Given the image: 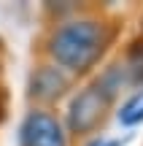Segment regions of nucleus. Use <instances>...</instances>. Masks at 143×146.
Returning a JSON list of instances; mask_svg holds the SVG:
<instances>
[{"mask_svg":"<svg viewBox=\"0 0 143 146\" xmlns=\"http://www.w3.org/2000/svg\"><path fill=\"white\" fill-rule=\"evenodd\" d=\"M113 41L111 25L95 16L68 19L51 30L46 52L65 73H89Z\"/></svg>","mask_w":143,"mask_h":146,"instance_id":"nucleus-1","label":"nucleus"},{"mask_svg":"<svg viewBox=\"0 0 143 146\" xmlns=\"http://www.w3.org/2000/svg\"><path fill=\"white\" fill-rule=\"evenodd\" d=\"M108 108H111V100H108L95 84H89V87L78 89V92L70 98L68 119H65V122H68V127H65V130L73 133L76 138L89 135V133H95L97 127L105 122Z\"/></svg>","mask_w":143,"mask_h":146,"instance_id":"nucleus-2","label":"nucleus"},{"mask_svg":"<svg viewBox=\"0 0 143 146\" xmlns=\"http://www.w3.org/2000/svg\"><path fill=\"white\" fill-rule=\"evenodd\" d=\"M19 146H68V130L51 111L32 108L19 125Z\"/></svg>","mask_w":143,"mask_h":146,"instance_id":"nucleus-3","label":"nucleus"},{"mask_svg":"<svg viewBox=\"0 0 143 146\" xmlns=\"http://www.w3.org/2000/svg\"><path fill=\"white\" fill-rule=\"evenodd\" d=\"M68 89H70V76L54 62H41L30 70L27 98L32 103H57Z\"/></svg>","mask_w":143,"mask_h":146,"instance_id":"nucleus-4","label":"nucleus"},{"mask_svg":"<svg viewBox=\"0 0 143 146\" xmlns=\"http://www.w3.org/2000/svg\"><path fill=\"white\" fill-rule=\"evenodd\" d=\"M130 84V76H127V68H124V62L119 60V62H113V65H108L105 70L97 76V81H95V87L100 89L103 95H105L108 100H116V95L122 92L124 87Z\"/></svg>","mask_w":143,"mask_h":146,"instance_id":"nucleus-5","label":"nucleus"},{"mask_svg":"<svg viewBox=\"0 0 143 146\" xmlns=\"http://www.w3.org/2000/svg\"><path fill=\"white\" fill-rule=\"evenodd\" d=\"M124 68H127L130 84H143V41L130 43L127 57H124Z\"/></svg>","mask_w":143,"mask_h":146,"instance_id":"nucleus-6","label":"nucleus"},{"mask_svg":"<svg viewBox=\"0 0 143 146\" xmlns=\"http://www.w3.org/2000/svg\"><path fill=\"white\" fill-rule=\"evenodd\" d=\"M119 122H122L124 127H135V125L143 122V89H138V92L122 106V111H119Z\"/></svg>","mask_w":143,"mask_h":146,"instance_id":"nucleus-7","label":"nucleus"},{"mask_svg":"<svg viewBox=\"0 0 143 146\" xmlns=\"http://www.w3.org/2000/svg\"><path fill=\"white\" fill-rule=\"evenodd\" d=\"M124 143H127V138H124V141H119V138H116V141H103V138H95V141L86 143V146H124Z\"/></svg>","mask_w":143,"mask_h":146,"instance_id":"nucleus-8","label":"nucleus"}]
</instances>
